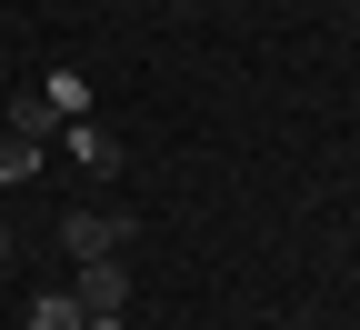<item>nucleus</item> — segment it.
Listing matches in <instances>:
<instances>
[{
  "label": "nucleus",
  "mask_w": 360,
  "mask_h": 330,
  "mask_svg": "<svg viewBox=\"0 0 360 330\" xmlns=\"http://www.w3.org/2000/svg\"><path fill=\"white\" fill-rule=\"evenodd\" d=\"M11 260H20V230H11V220H0V270H11Z\"/></svg>",
  "instance_id": "6e6552de"
},
{
  "label": "nucleus",
  "mask_w": 360,
  "mask_h": 330,
  "mask_svg": "<svg viewBox=\"0 0 360 330\" xmlns=\"http://www.w3.org/2000/svg\"><path fill=\"white\" fill-rule=\"evenodd\" d=\"M30 330H80V300L70 291H30Z\"/></svg>",
  "instance_id": "0eeeda50"
},
{
  "label": "nucleus",
  "mask_w": 360,
  "mask_h": 330,
  "mask_svg": "<svg viewBox=\"0 0 360 330\" xmlns=\"http://www.w3.org/2000/svg\"><path fill=\"white\" fill-rule=\"evenodd\" d=\"M130 210H60V250L70 260H120V241H130Z\"/></svg>",
  "instance_id": "f257e3e1"
},
{
  "label": "nucleus",
  "mask_w": 360,
  "mask_h": 330,
  "mask_svg": "<svg viewBox=\"0 0 360 330\" xmlns=\"http://www.w3.org/2000/svg\"><path fill=\"white\" fill-rule=\"evenodd\" d=\"M0 130H11V140H30V151H51L70 120L51 110V90H20V101H0Z\"/></svg>",
  "instance_id": "7ed1b4c3"
},
{
  "label": "nucleus",
  "mask_w": 360,
  "mask_h": 330,
  "mask_svg": "<svg viewBox=\"0 0 360 330\" xmlns=\"http://www.w3.org/2000/svg\"><path fill=\"white\" fill-rule=\"evenodd\" d=\"M60 151H70L80 170H110V160H120V140H110L101 120H70V130H60Z\"/></svg>",
  "instance_id": "20e7f679"
},
{
  "label": "nucleus",
  "mask_w": 360,
  "mask_h": 330,
  "mask_svg": "<svg viewBox=\"0 0 360 330\" xmlns=\"http://www.w3.org/2000/svg\"><path fill=\"white\" fill-rule=\"evenodd\" d=\"M40 90H51V110H60V120H90V80H80V70H51Z\"/></svg>",
  "instance_id": "423d86ee"
},
{
  "label": "nucleus",
  "mask_w": 360,
  "mask_h": 330,
  "mask_svg": "<svg viewBox=\"0 0 360 330\" xmlns=\"http://www.w3.org/2000/svg\"><path fill=\"white\" fill-rule=\"evenodd\" d=\"M70 300H80V320H130V270L120 260H80Z\"/></svg>",
  "instance_id": "f03ea898"
},
{
  "label": "nucleus",
  "mask_w": 360,
  "mask_h": 330,
  "mask_svg": "<svg viewBox=\"0 0 360 330\" xmlns=\"http://www.w3.org/2000/svg\"><path fill=\"white\" fill-rule=\"evenodd\" d=\"M30 180H40V151H30V140H11V130H0V191H30Z\"/></svg>",
  "instance_id": "39448f33"
}]
</instances>
